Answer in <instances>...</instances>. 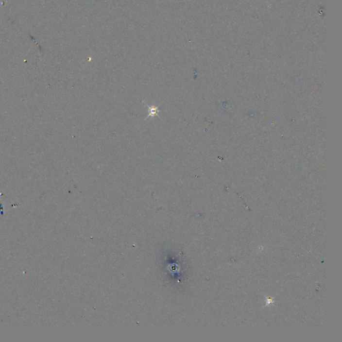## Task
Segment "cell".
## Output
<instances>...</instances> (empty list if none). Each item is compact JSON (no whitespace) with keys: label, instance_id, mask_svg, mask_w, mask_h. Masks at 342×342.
I'll return each mask as SVG.
<instances>
[{"label":"cell","instance_id":"1","mask_svg":"<svg viewBox=\"0 0 342 342\" xmlns=\"http://www.w3.org/2000/svg\"><path fill=\"white\" fill-rule=\"evenodd\" d=\"M144 105H145L146 106L148 107L149 109V115L147 116V117L146 118V119H148V118L149 117H154L155 116H158V112H160V110H158V108H159V106H160V105H158V106H150L149 105L147 104H146L145 103H144ZM145 119V120H146Z\"/></svg>","mask_w":342,"mask_h":342}]
</instances>
